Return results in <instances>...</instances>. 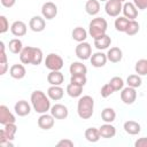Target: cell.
<instances>
[{
	"label": "cell",
	"instance_id": "obj_1",
	"mask_svg": "<svg viewBox=\"0 0 147 147\" xmlns=\"http://www.w3.org/2000/svg\"><path fill=\"white\" fill-rule=\"evenodd\" d=\"M44 60L42 51L38 47L33 46H25L23 47L22 52L20 53V61L23 64H32L39 65Z\"/></svg>",
	"mask_w": 147,
	"mask_h": 147
},
{
	"label": "cell",
	"instance_id": "obj_2",
	"mask_svg": "<svg viewBox=\"0 0 147 147\" xmlns=\"http://www.w3.org/2000/svg\"><path fill=\"white\" fill-rule=\"evenodd\" d=\"M51 99L42 91H33L30 96L31 106L38 114H45L51 109Z\"/></svg>",
	"mask_w": 147,
	"mask_h": 147
},
{
	"label": "cell",
	"instance_id": "obj_3",
	"mask_svg": "<svg viewBox=\"0 0 147 147\" xmlns=\"http://www.w3.org/2000/svg\"><path fill=\"white\" fill-rule=\"evenodd\" d=\"M94 111V100L90 95H83L77 103V114L82 119H88Z\"/></svg>",
	"mask_w": 147,
	"mask_h": 147
},
{
	"label": "cell",
	"instance_id": "obj_4",
	"mask_svg": "<svg viewBox=\"0 0 147 147\" xmlns=\"http://www.w3.org/2000/svg\"><path fill=\"white\" fill-rule=\"evenodd\" d=\"M108 23L103 17H94L88 24V33L93 39L106 34Z\"/></svg>",
	"mask_w": 147,
	"mask_h": 147
},
{
	"label": "cell",
	"instance_id": "obj_5",
	"mask_svg": "<svg viewBox=\"0 0 147 147\" xmlns=\"http://www.w3.org/2000/svg\"><path fill=\"white\" fill-rule=\"evenodd\" d=\"M17 131V126L15 123H8L3 125V129L0 130V145L5 147H14L11 142L15 138Z\"/></svg>",
	"mask_w": 147,
	"mask_h": 147
},
{
	"label": "cell",
	"instance_id": "obj_6",
	"mask_svg": "<svg viewBox=\"0 0 147 147\" xmlns=\"http://www.w3.org/2000/svg\"><path fill=\"white\" fill-rule=\"evenodd\" d=\"M45 67L51 71H60L63 68V59L56 53H49L45 59Z\"/></svg>",
	"mask_w": 147,
	"mask_h": 147
},
{
	"label": "cell",
	"instance_id": "obj_7",
	"mask_svg": "<svg viewBox=\"0 0 147 147\" xmlns=\"http://www.w3.org/2000/svg\"><path fill=\"white\" fill-rule=\"evenodd\" d=\"M123 9V5L118 0H108L105 5V11L110 17H117L119 16L121 11Z\"/></svg>",
	"mask_w": 147,
	"mask_h": 147
},
{
	"label": "cell",
	"instance_id": "obj_8",
	"mask_svg": "<svg viewBox=\"0 0 147 147\" xmlns=\"http://www.w3.org/2000/svg\"><path fill=\"white\" fill-rule=\"evenodd\" d=\"M75 53L79 60H83V61L88 60L92 55V46L86 41L78 42V45L75 48Z\"/></svg>",
	"mask_w": 147,
	"mask_h": 147
},
{
	"label": "cell",
	"instance_id": "obj_9",
	"mask_svg": "<svg viewBox=\"0 0 147 147\" xmlns=\"http://www.w3.org/2000/svg\"><path fill=\"white\" fill-rule=\"evenodd\" d=\"M41 15L46 20L55 18V16L57 15V6L52 1L45 2L42 5V7H41Z\"/></svg>",
	"mask_w": 147,
	"mask_h": 147
},
{
	"label": "cell",
	"instance_id": "obj_10",
	"mask_svg": "<svg viewBox=\"0 0 147 147\" xmlns=\"http://www.w3.org/2000/svg\"><path fill=\"white\" fill-rule=\"evenodd\" d=\"M137 99V91L134 87L131 86H126L122 88L121 92V100L125 103V105H132Z\"/></svg>",
	"mask_w": 147,
	"mask_h": 147
},
{
	"label": "cell",
	"instance_id": "obj_11",
	"mask_svg": "<svg viewBox=\"0 0 147 147\" xmlns=\"http://www.w3.org/2000/svg\"><path fill=\"white\" fill-rule=\"evenodd\" d=\"M49 111L54 116L55 119H65L68 117V115H69L68 108L62 103H55L54 106L51 107Z\"/></svg>",
	"mask_w": 147,
	"mask_h": 147
},
{
	"label": "cell",
	"instance_id": "obj_12",
	"mask_svg": "<svg viewBox=\"0 0 147 147\" xmlns=\"http://www.w3.org/2000/svg\"><path fill=\"white\" fill-rule=\"evenodd\" d=\"M16 118L15 115L9 110V108L6 105L0 106V124L6 125L8 123H15Z\"/></svg>",
	"mask_w": 147,
	"mask_h": 147
},
{
	"label": "cell",
	"instance_id": "obj_13",
	"mask_svg": "<svg viewBox=\"0 0 147 147\" xmlns=\"http://www.w3.org/2000/svg\"><path fill=\"white\" fill-rule=\"evenodd\" d=\"M29 28L33 32H41V31H44L45 28H46L45 18L42 16H39V15L31 17V20L29 22Z\"/></svg>",
	"mask_w": 147,
	"mask_h": 147
},
{
	"label": "cell",
	"instance_id": "obj_14",
	"mask_svg": "<svg viewBox=\"0 0 147 147\" xmlns=\"http://www.w3.org/2000/svg\"><path fill=\"white\" fill-rule=\"evenodd\" d=\"M54 116L52 114H40L38 118V126L42 130H49L54 126Z\"/></svg>",
	"mask_w": 147,
	"mask_h": 147
},
{
	"label": "cell",
	"instance_id": "obj_15",
	"mask_svg": "<svg viewBox=\"0 0 147 147\" xmlns=\"http://www.w3.org/2000/svg\"><path fill=\"white\" fill-rule=\"evenodd\" d=\"M14 110H15L16 115H18L20 117H24L31 113V105L25 100H20L15 103Z\"/></svg>",
	"mask_w": 147,
	"mask_h": 147
},
{
	"label": "cell",
	"instance_id": "obj_16",
	"mask_svg": "<svg viewBox=\"0 0 147 147\" xmlns=\"http://www.w3.org/2000/svg\"><path fill=\"white\" fill-rule=\"evenodd\" d=\"M90 61H91V64L95 68H102L105 67V64L107 63L108 59H107V54L102 53V52H96V53H93L90 57Z\"/></svg>",
	"mask_w": 147,
	"mask_h": 147
},
{
	"label": "cell",
	"instance_id": "obj_17",
	"mask_svg": "<svg viewBox=\"0 0 147 147\" xmlns=\"http://www.w3.org/2000/svg\"><path fill=\"white\" fill-rule=\"evenodd\" d=\"M47 95L53 101H59L64 95V90L61 87V85H51L47 90Z\"/></svg>",
	"mask_w": 147,
	"mask_h": 147
},
{
	"label": "cell",
	"instance_id": "obj_18",
	"mask_svg": "<svg viewBox=\"0 0 147 147\" xmlns=\"http://www.w3.org/2000/svg\"><path fill=\"white\" fill-rule=\"evenodd\" d=\"M28 26L23 21H15L10 26V32L15 37H23L26 34Z\"/></svg>",
	"mask_w": 147,
	"mask_h": 147
},
{
	"label": "cell",
	"instance_id": "obj_19",
	"mask_svg": "<svg viewBox=\"0 0 147 147\" xmlns=\"http://www.w3.org/2000/svg\"><path fill=\"white\" fill-rule=\"evenodd\" d=\"M124 16L129 20H136L138 16V8L134 6L133 2H127L125 1L123 5V9H122Z\"/></svg>",
	"mask_w": 147,
	"mask_h": 147
},
{
	"label": "cell",
	"instance_id": "obj_20",
	"mask_svg": "<svg viewBox=\"0 0 147 147\" xmlns=\"http://www.w3.org/2000/svg\"><path fill=\"white\" fill-rule=\"evenodd\" d=\"M25 74H26V70H25V67L23 65V63H16V64H13L9 69V75L11 78L14 79H22L25 77Z\"/></svg>",
	"mask_w": 147,
	"mask_h": 147
},
{
	"label": "cell",
	"instance_id": "obj_21",
	"mask_svg": "<svg viewBox=\"0 0 147 147\" xmlns=\"http://www.w3.org/2000/svg\"><path fill=\"white\" fill-rule=\"evenodd\" d=\"M99 132L101 138L105 139H110L116 136V129L114 125H111V123H105L103 125H101L99 127Z\"/></svg>",
	"mask_w": 147,
	"mask_h": 147
},
{
	"label": "cell",
	"instance_id": "obj_22",
	"mask_svg": "<svg viewBox=\"0 0 147 147\" xmlns=\"http://www.w3.org/2000/svg\"><path fill=\"white\" fill-rule=\"evenodd\" d=\"M123 57V52L119 47H110L107 52V59L111 63H118L121 62Z\"/></svg>",
	"mask_w": 147,
	"mask_h": 147
},
{
	"label": "cell",
	"instance_id": "obj_23",
	"mask_svg": "<svg viewBox=\"0 0 147 147\" xmlns=\"http://www.w3.org/2000/svg\"><path fill=\"white\" fill-rule=\"evenodd\" d=\"M123 129L127 134H131V136H136V134L140 133V131H141L140 124L136 121H126L123 124Z\"/></svg>",
	"mask_w": 147,
	"mask_h": 147
},
{
	"label": "cell",
	"instance_id": "obj_24",
	"mask_svg": "<svg viewBox=\"0 0 147 147\" xmlns=\"http://www.w3.org/2000/svg\"><path fill=\"white\" fill-rule=\"evenodd\" d=\"M85 11L91 16L98 15L100 11V1L99 0H87L85 3Z\"/></svg>",
	"mask_w": 147,
	"mask_h": 147
},
{
	"label": "cell",
	"instance_id": "obj_25",
	"mask_svg": "<svg viewBox=\"0 0 147 147\" xmlns=\"http://www.w3.org/2000/svg\"><path fill=\"white\" fill-rule=\"evenodd\" d=\"M111 44V38L106 33L96 39H94V46L99 49V51H102V49H107Z\"/></svg>",
	"mask_w": 147,
	"mask_h": 147
},
{
	"label": "cell",
	"instance_id": "obj_26",
	"mask_svg": "<svg viewBox=\"0 0 147 147\" xmlns=\"http://www.w3.org/2000/svg\"><path fill=\"white\" fill-rule=\"evenodd\" d=\"M47 82L51 85H61L64 82V76L61 71H51L47 75Z\"/></svg>",
	"mask_w": 147,
	"mask_h": 147
},
{
	"label": "cell",
	"instance_id": "obj_27",
	"mask_svg": "<svg viewBox=\"0 0 147 147\" xmlns=\"http://www.w3.org/2000/svg\"><path fill=\"white\" fill-rule=\"evenodd\" d=\"M71 37L74 40H76L77 42H82V41H85L86 38H87V31L82 28V26H76L72 32H71Z\"/></svg>",
	"mask_w": 147,
	"mask_h": 147
},
{
	"label": "cell",
	"instance_id": "obj_28",
	"mask_svg": "<svg viewBox=\"0 0 147 147\" xmlns=\"http://www.w3.org/2000/svg\"><path fill=\"white\" fill-rule=\"evenodd\" d=\"M69 71L72 75H86L87 74V68L85 64H83V62H72L70 64Z\"/></svg>",
	"mask_w": 147,
	"mask_h": 147
},
{
	"label": "cell",
	"instance_id": "obj_29",
	"mask_svg": "<svg viewBox=\"0 0 147 147\" xmlns=\"http://www.w3.org/2000/svg\"><path fill=\"white\" fill-rule=\"evenodd\" d=\"M131 20L126 18L125 16H117L116 20H115V29L118 31V32H125L127 26H129V23H130Z\"/></svg>",
	"mask_w": 147,
	"mask_h": 147
},
{
	"label": "cell",
	"instance_id": "obj_30",
	"mask_svg": "<svg viewBox=\"0 0 147 147\" xmlns=\"http://www.w3.org/2000/svg\"><path fill=\"white\" fill-rule=\"evenodd\" d=\"M116 118V113L113 108L110 107H106L105 109H102L101 111V119L105 123H113Z\"/></svg>",
	"mask_w": 147,
	"mask_h": 147
},
{
	"label": "cell",
	"instance_id": "obj_31",
	"mask_svg": "<svg viewBox=\"0 0 147 147\" xmlns=\"http://www.w3.org/2000/svg\"><path fill=\"white\" fill-rule=\"evenodd\" d=\"M85 138L90 142H96V141H99L100 138H101L100 132H99V129H96V127H88V129H86V131H85Z\"/></svg>",
	"mask_w": 147,
	"mask_h": 147
},
{
	"label": "cell",
	"instance_id": "obj_32",
	"mask_svg": "<svg viewBox=\"0 0 147 147\" xmlns=\"http://www.w3.org/2000/svg\"><path fill=\"white\" fill-rule=\"evenodd\" d=\"M83 87L84 86H80V85L70 83L67 86V93L71 98H79L82 95V93H83Z\"/></svg>",
	"mask_w": 147,
	"mask_h": 147
},
{
	"label": "cell",
	"instance_id": "obj_33",
	"mask_svg": "<svg viewBox=\"0 0 147 147\" xmlns=\"http://www.w3.org/2000/svg\"><path fill=\"white\" fill-rule=\"evenodd\" d=\"M8 48L10 51V53H13V54H20L22 52V49H23V44H22V41L18 38H14V39H11L9 41Z\"/></svg>",
	"mask_w": 147,
	"mask_h": 147
},
{
	"label": "cell",
	"instance_id": "obj_34",
	"mask_svg": "<svg viewBox=\"0 0 147 147\" xmlns=\"http://www.w3.org/2000/svg\"><path fill=\"white\" fill-rule=\"evenodd\" d=\"M134 71H136V74H138L140 76H146L147 75V60L146 59L138 60L134 65Z\"/></svg>",
	"mask_w": 147,
	"mask_h": 147
},
{
	"label": "cell",
	"instance_id": "obj_35",
	"mask_svg": "<svg viewBox=\"0 0 147 147\" xmlns=\"http://www.w3.org/2000/svg\"><path fill=\"white\" fill-rule=\"evenodd\" d=\"M141 83H142L141 77H140V75H138V74L130 75V76H127V78H126V84H127V86H131V87H134V88L140 87V86H141Z\"/></svg>",
	"mask_w": 147,
	"mask_h": 147
},
{
	"label": "cell",
	"instance_id": "obj_36",
	"mask_svg": "<svg viewBox=\"0 0 147 147\" xmlns=\"http://www.w3.org/2000/svg\"><path fill=\"white\" fill-rule=\"evenodd\" d=\"M109 84H110V86L114 88L115 92H116V91H122V88L124 87V80H123V78H121V77H118V76L113 77V78L109 80Z\"/></svg>",
	"mask_w": 147,
	"mask_h": 147
},
{
	"label": "cell",
	"instance_id": "obj_37",
	"mask_svg": "<svg viewBox=\"0 0 147 147\" xmlns=\"http://www.w3.org/2000/svg\"><path fill=\"white\" fill-rule=\"evenodd\" d=\"M139 29H140L139 23L136 20H131L130 23H129V26H127V29L125 31V33L127 36H134V34H137L139 32Z\"/></svg>",
	"mask_w": 147,
	"mask_h": 147
},
{
	"label": "cell",
	"instance_id": "obj_38",
	"mask_svg": "<svg viewBox=\"0 0 147 147\" xmlns=\"http://www.w3.org/2000/svg\"><path fill=\"white\" fill-rule=\"evenodd\" d=\"M87 82V78H86V75H72L70 77V83L72 84H77V85H80V86H84Z\"/></svg>",
	"mask_w": 147,
	"mask_h": 147
},
{
	"label": "cell",
	"instance_id": "obj_39",
	"mask_svg": "<svg viewBox=\"0 0 147 147\" xmlns=\"http://www.w3.org/2000/svg\"><path fill=\"white\" fill-rule=\"evenodd\" d=\"M114 92H115V91H114V88L110 86V84H109V83H107V84H105V85L101 87L100 94H101V96H102V98H108V96H110Z\"/></svg>",
	"mask_w": 147,
	"mask_h": 147
},
{
	"label": "cell",
	"instance_id": "obj_40",
	"mask_svg": "<svg viewBox=\"0 0 147 147\" xmlns=\"http://www.w3.org/2000/svg\"><path fill=\"white\" fill-rule=\"evenodd\" d=\"M9 30V22L5 15H0V33H6Z\"/></svg>",
	"mask_w": 147,
	"mask_h": 147
},
{
	"label": "cell",
	"instance_id": "obj_41",
	"mask_svg": "<svg viewBox=\"0 0 147 147\" xmlns=\"http://www.w3.org/2000/svg\"><path fill=\"white\" fill-rule=\"evenodd\" d=\"M56 146H57V147H74L75 144H74V141H71L70 139H62V140H60V141L56 144Z\"/></svg>",
	"mask_w": 147,
	"mask_h": 147
},
{
	"label": "cell",
	"instance_id": "obj_42",
	"mask_svg": "<svg viewBox=\"0 0 147 147\" xmlns=\"http://www.w3.org/2000/svg\"><path fill=\"white\" fill-rule=\"evenodd\" d=\"M133 3L140 10L147 9V0H133Z\"/></svg>",
	"mask_w": 147,
	"mask_h": 147
},
{
	"label": "cell",
	"instance_id": "obj_43",
	"mask_svg": "<svg viewBox=\"0 0 147 147\" xmlns=\"http://www.w3.org/2000/svg\"><path fill=\"white\" fill-rule=\"evenodd\" d=\"M134 147H147V137H142L136 140Z\"/></svg>",
	"mask_w": 147,
	"mask_h": 147
},
{
	"label": "cell",
	"instance_id": "obj_44",
	"mask_svg": "<svg viewBox=\"0 0 147 147\" xmlns=\"http://www.w3.org/2000/svg\"><path fill=\"white\" fill-rule=\"evenodd\" d=\"M0 1H1V5L6 8H11L16 2V0H0Z\"/></svg>",
	"mask_w": 147,
	"mask_h": 147
},
{
	"label": "cell",
	"instance_id": "obj_45",
	"mask_svg": "<svg viewBox=\"0 0 147 147\" xmlns=\"http://www.w3.org/2000/svg\"><path fill=\"white\" fill-rule=\"evenodd\" d=\"M8 70V64L7 63H0V75L3 76Z\"/></svg>",
	"mask_w": 147,
	"mask_h": 147
},
{
	"label": "cell",
	"instance_id": "obj_46",
	"mask_svg": "<svg viewBox=\"0 0 147 147\" xmlns=\"http://www.w3.org/2000/svg\"><path fill=\"white\" fill-rule=\"evenodd\" d=\"M118 1H121V2H125L126 0H118Z\"/></svg>",
	"mask_w": 147,
	"mask_h": 147
},
{
	"label": "cell",
	"instance_id": "obj_47",
	"mask_svg": "<svg viewBox=\"0 0 147 147\" xmlns=\"http://www.w3.org/2000/svg\"><path fill=\"white\" fill-rule=\"evenodd\" d=\"M99 1H103V2H106V1H108V0H99Z\"/></svg>",
	"mask_w": 147,
	"mask_h": 147
}]
</instances>
